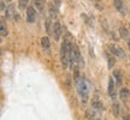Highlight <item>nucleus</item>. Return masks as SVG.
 I'll use <instances>...</instances> for the list:
<instances>
[{"instance_id":"1","label":"nucleus","mask_w":130,"mask_h":120,"mask_svg":"<svg viewBox=\"0 0 130 120\" xmlns=\"http://www.w3.org/2000/svg\"><path fill=\"white\" fill-rule=\"evenodd\" d=\"M76 83H77V88H78V93L82 97L83 102H87V99H88V88H87V84H86V80L83 78H77L76 79Z\"/></svg>"},{"instance_id":"2","label":"nucleus","mask_w":130,"mask_h":120,"mask_svg":"<svg viewBox=\"0 0 130 120\" xmlns=\"http://www.w3.org/2000/svg\"><path fill=\"white\" fill-rule=\"evenodd\" d=\"M36 19V13H35V7L29 6L27 8V22L28 23H34Z\"/></svg>"},{"instance_id":"3","label":"nucleus","mask_w":130,"mask_h":120,"mask_svg":"<svg viewBox=\"0 0 130 120\" xmlns=\"http://www.w3.org/2000/svg\"><path fill=\"white\" fill-rule=\"evenodd\" d=\"M52 34H53V36H54V40L59 41L60 35H62V28H60L59 22H54V24H53V29H52Z\"/></svg>"},{"instance_id":"4","label":"nucleus","mask_w":130,"mask_h":120,"mask_svg":"<svg viewBox=\"0 0 130 120\" xmlns=\"http://www.w3.org/2000/svg\"><path fill=\"white\" fill-rule=\"evenodd\" d=\"M109 49L112 54H115L117 57H121V58H124V52L121 47H117V46H115V45H110Z\"/></svg>"},{"instance_id":"5","label":"nucleus","mask_w":130,"mask_h":120,"mask_svg":"<svg viewBox=\"0 0 130 120\" xmlns=\"http://www.w3.org/2000/svg\"><path fill=\"white\" fill-rule=\"evenodd\" d=\"M109 95L111 99H116V89H115V82H113V78L110 77L109 80Z\"/></svg>"},{"instance_id":"6","label":"nucleus","mask_w":130,"mask_h":120,"mask_svg":"<svg viewBox=\"0 0 130 120\" xmlns=\"http://www.w3.org/2000/svg\"><path fill=\"white\" fill-rule=\"evenodd\" d=\"M119 96H121V99L124 101H127L128 99L130 97V91L129 89H127V88H123V89H121V91H119Z\"/></svg>"},{"instance_id":"7","label":"nucleus","mask_w":130,"mask_h":120,"mask_svg":"<svg viewBox=\"0 0 130 120\" xmlns=\"http://www.w3.org/2000/svg\"><path fill=\"white\" fill-rule=\"evenodd\" d=\"M33 4H34V7L39 11H42L43 10V5H45V0H33Z\"/></svg>"},{"instance_id":"8","label":"nucleus","mask_w":130,"mask_h":120,"mask_svg":"<svg viewBox=\"0 0 130 120\" xmlns=\"http://www.w3.org/2000/svg\"><path fill=\"white\" fill-rule=\"evenodd\" d=\"M86 117H87L88 120H95L96 113H95V111H94V108H89L88 111H87V113H86Z\"/></svg>"},{"instance_id":"9","label":"nucleus","mask_w":130,"mask_h":120,"mask_svg":"<svg viewBox=\"0 0 130 120\" xmlns=\"http://www.w3.org/2000/svg\"><path fill=\"white\" fill-rule=\"evenodd\" d=\"M92 106H93V108L94 109H98V111H104V105L103 102H100L99 100H94L93 102H92Z\"/></svg>"},{"instance_id":"10","label":"nucleus","mask_w":130,"mask_h":120,"mask_svg":"<svg viewBox=\"0 0 130 120\" xmlns=\"http://www.w3.org/2000/svg\"><path fill=\"white\" fill-rule=\"evenodd\" d=\"M0 33H1V36L2 37L7 36V28L5 25V22L4 20H1V23H0Z\"/></svg>"},{"instance_id":"11","label":"nucleus","mask_w":130,"mask_h":120,"mask_svg":"<svg viewBox=\"0 0 130 120\" xmlns=\"http://www.w3.org/2000/svg\"><path fill=\"white\" fill-rule=\"evenodd\" d=\"M13 14H14V6L13 5H10L6 8V17L7 18H12Z\"/></svg>"},{"instance_id":"12","label":"nucleus","mask_w":130,"mask_h":120,"mask_svg":"<svg viewBox=\"0 0 130 120\" xmlns=\"http://www.w3.org/2000/svg\"><path fill=\"white\" fill-rule=\"evenodd\" d=\"M113 77H115V79L117 80V84L119 85V84L122 83V73H121V71L116 70V71L113 72Z\"/></svg>"},{"instance_id":"13","label":"nucleus","mask_w":130,"mask_h":120,"mask_svg":"<svg viewBox=\"0 0 130 120\" xmlns=\"http://www.w3.org/2000/svg\"><path fill=\"white\" fill-rule=\"evenodd\" d=\"M41 45H42V47H43L45 49H49V46H51V43H49V40H48V37H42V39H41Z\"/></svg>"},{"instance_id":"14","label":"nucleus","mask_w":130,"mask_h":120,"mask_svg":"<svg viewBox=\"0 0 130 120\" xmlns=\"http://www.w3.org/2000/svg\"><path fill=\"white\" fill-rule=\"evenodd\" d=\"M119 34H121V36H122L123 39H128V37H129V33H128V30L124 27L119 28Z\"/></svg>"},{"instance_id":"15","label":"nucleus","mask_w":130,"mask_h":120,"mask_svg":"<svg viewBox=\"0 0 130 120\" xmlns=\"http://www.w3.org/2000/svg\"><path fill=\"white\" fill-rule=\"evenodd\" d=\"M19 1V8L21 10H25V7H29L28 4H29V0H18Z\"/></svg>"},{"instance_id":"16","label":"nucleus","mask_w":130,"mask_h":120,"mask_svg":"<svg viewBox=\"0 0 130 120\" xmlns=\"http://www.w3.org/2000/svg\"><path fill=\"white\" fill-rule=\"evenodd\" d=\"M112 109H113V115H115L116 118H118V117H119V105H118V103H115L113 107H112Z\"/></svg>"},{"instance_id":"17","label":"nucleus","mask_w":130,"mask_h":120,"mask_svg":"<svg viewBox=\"0 0 130 120\" xmlns=\"http://www.w3.org/2000/svg\"><path fill=\"white\" fill-rule=\"evenodd\" d=\"M115 5H116L117 10H118L119 12H123V4H122L121 0H115Z\"/></svg>"},{"instance_id":"18","label":"nucleus","mask_w":130,"mask_h":120,"mask_svg":"<svg viewBox=\"0 0 130 120\" xmlns=\"http://www.w3.org/2000/svg\"><path fill=\"white\" fill-rule=\"evenodd\" d=\"M49 13H51V17H52V18H53V17H55V16H57V10H55L54 7H53V5H52V4H49Z\"/></svg>"},{"instance_id":"19","label":"nucleus","mask_w":130,"mask_h":120,"mask_svg":"<svg viewBox=\"0 0 130 120\" xmlns=\"http://www.w3.org/2000/svg\"><path fill=\"white\" fill-rule=\"evenodd\" d=\"M46 30H47L48 34L52 33V30H51V19H49V18L46 20Z\"/></svg>"},{"instance_id":"20","label":"nucleus","mask_w":130,"mask_h":120,"mask_svg":"<svg viewBox=\"0 0 130 120\" xmlns=\"http://www.w3.org/2000/svg\"><path fill=\"white\" fill-rule=\"evenodd\" d=\"M107 59H109V67L111 68V67L115 65V58H112V57H109Z\"/></svg>"},{"instance_id":"21","label":"nucleus","mask_w":130,"mask_h":120,"mask_svg":"<svg viewBox=\"0 0 130 120\" xmlns=\"http://www.w3.org/2000/svg\"><path fill=\"white\" fill-rule=\"evenodd\" d=\"M1 11H5V4H4V1H1Z\"/></svg>"},{"instance_id":"22","label":"nucleus","mask_w":130,"mask_h":120,"mask_svg":"<svg viewBox=\"0 0 130 120\" xmlns=\"http://www.w3.org/2000/svg\"><path fill=\"white\" fill-rule=\"evenodd\" d=\"M123 120H130V115H127L125 118H123Z\"/></svg>"},{"instance_id":"23","label":"nucleus","mask_w":130,"mask_h":120,"mask_svg":"<svg viewBox=\"0 0 130 120\" xmlns=\"http://www.w3.org/2000/svg\"><path fill=\"white\" fill-rule=\"evenodd\" d=\"M128 47H129V49H130V41H128Z\"/></svg>"},{"instance_id":"24","label":"nucleus","mask_w":130,"mask_h":120,"mask_svg":"<svg viewBox=\"0 0 130 120\" xmlns=\"http://www.w3.org/2000/svg\"><path fill=\"white\" fill-rule=\"evenodd\" d=\"M6 1H7V2H10V1H11V0H6Z\"/></svg>"},{"instance_id":"25","label":"nucleus","mask_w":130,"mask_h":120,"mask_svg":"<svg viewBox=\"0 0 130 120\" xmlns=\"http://www.w3.org/2000/svg\"><path fill=\"white\" fill-rule=\"evenodd\" d=\"M96 1H99V2H100V1H101V0H96Z\"/></svg>"},{"instance_id":"26","label":"nucleus","mask_w":130,"mask_h":120,"mask_svg":"<svg viewBox=\"0 0 130 120\" xmlns=\"http://www.w3.org/2000/svg\"><path fill=\"white\" fill-rule=\"evenodd\" d=\"M96 120H99V119H96Z\"/></svg>"}]
</instances>
